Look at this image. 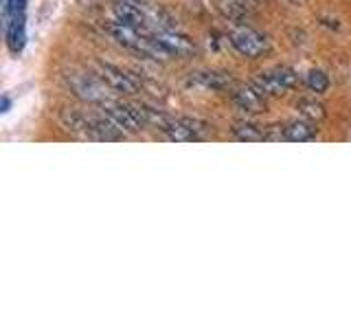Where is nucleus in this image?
<instances>
[{"instance_id": "dca6fc26", "label": "nucleus", "mask_w": 351, "mask_h": 329, "mask_svg": "<svg viewBox=\"0 0 351 329\" xmlns=\"http://www.w3.org/2000/svg\"><path fill=\"white\" fill-rule=\"evenodd\" d=\"M288 3H292V5H301L303 0H288Z\"/></svg>"}, {"instance_id": "20e7f679", "label": "nucleus", "mask_w": 351, "mask_h": 329, "mask_svg": "<svg viewBox=\"0 0 351 329\" xmlns=\"http://www.w3.org/2000/svg\"><path fill=\"white\" fill-rule=\"evenodd\" d=\"M296 84V73L288 66H274L257 75L255 88L261 95H283Z\"/></svg>"}, {"instance_id": "0eeeda50", "label": "nucleus", "mask_w": 351, "mask_h": 329, "mask_svg": "<svg viewBox=\"0 0 351 329\" xmlns=\"http://www.w3.org/2000/svg\"><path fill=\"white\" fill-rule=\"evenodd\" d=\"M5 38H7V47L11 53H22L27 44V18L25 14H16L5 18Z\"/></svg>"}, {"instance_id": "423d86ee", "label": "nucleus", "mask_w": 351, "mask_h": 329, "mask_svg": "<svg viewBox=\"0 0 351 329\" xmlns=\"http://www.w3.org/2000/svg\"><path fill=\"white\" fill-rule=\"evenodd\" d=\"M97 69H99L97 77L101 82H106L110 88H112V90L123 93V95H134V93H138V84L132 80L130 75H125L121 69H117V66H112V64H99Z\"/></svg>"}, {"instance_id": "9b49d317", "label": "nucleus", "mask_w": 351, "mask_h": 329, "mask_svg": "<svg viewBox=\"0 0 351 329\" xmlns=\"http://www.w3.org/2000/svg\"><path fill=\"white\" fill-rule=\"evenodd\" d=\"M195 80L206 88H213V90H224L230 84V77L219 75V73H195Z\"/></svg>"}, {"instance_id": "f3484780", "label": "nucleus", "mask_w": 351, "mask_h": 329, "mask_svg": "<svg viewBox=\"0 0 351 329\" xmlns=\"http://www.w3.org/2000/svg\"><path fill=\"white\" fill-rule=\"evenodd\" d=\"M141 3H143V0H141Z\"/></svg>"}, {"instance_id": "f03ea898", "label": "nucleus", "mask_w": 351, "mask_h": 329, "mask_svg": "<svg viewBox=\"0 0 351 329\" xmlns=\"http://www.w3.org/2000/svg\"><path fill=\"white\" fill-rule=\"evenodd\" d=\"M101 112L112 121V123L119 127V130H123V132H141L143 127H145L149 121H147V114H145V108H141V106H130L125 101H121V99L117 97H110L106 99L104 103H99L97 106Z\"/></svg>"}, {"instance_id": "9d476101", "label": "nucleus", "mask_w": 351, "mask_h": 329, "mask_svg": "<svg viewBox=\"0 0 351 329\" xmlns=\"http://www.w3.org/2000/svg\"><path fill=\"white\" fill-rule=\"evenodd\" d=\"M233 136L237 141H246V143H259V141H266V132H261L259 127H255L252 123H235L233 127Z\"/></svg>"}, {"instance_id": "1a4fd4ad", "label": "nucleus", "mask_w": 351, "mask_h": 329, "mask_svg": "<svg viewBox=\"0 0 351 329\" xmlns=\"http://www.w3.org/2000/svg\"><path fill=\"white\" fill-rule=\"evenodd\" d=\"M235 103L241 110H246V112H261V108L266 106V101H263V95L257 90L255 86L244 88V90H237L235 93Z\"/></svg>"}, {"instance_id": "f257e3e1", "label": "nucleus", "mask_w": 351, "mask_h": 329, "mask_svg": "<svg viewBox=\"0 0 351 329\" xmlns=\"http://www.w3.org/2000/svg\"><path fill=\"white\" fill-rule=\"evenodd\" d=\"M60 123L66 132L80 136L84 141H123L125 132L119 130L104 112H82V110L66 108L60 112Z\"/></svg>"}, {"instance_id": "6e6552de", "label": "nucleus", "mask_w": 351, "mask_h": 329, "mask_svg": "<svg viewBox=\"0 0 351 329\" xmlns=\"http://www.w3.org/2000/svg\"><path fill=\"white\" fill-rule=\"evenodd\" d=\"M283 134H285V141L307 143L316 138V127L312 123H307V121H292V123L283 127Z\"/></svg>"}, {"instance_id": "ddd939ff", "label": "nucleus", "mask_w": 351, "mask_h": 329, "mask_svg": "<svg viewBox=\"0 0 351 329\" xmlns=\"http://www.w3.org/2000/svg\"><path fill=\"white\" fill-rule=\"evenodd\" d=\"M296 108H299V110H301V114H303L305 119H310V121H321V119L325 117L323 106H321V103H316V101H312V99H301V101L296 103Z\"/></svg>"}, {"instance_id": "4468645a", "label": "nucleus", "mask_w": 351, "mask_h": 329, "mask_svg": "<svg viewBox=\"0 0 351 329\" xmlns=\"http://www.w3.org/2000/svg\"><path fill=\"white\" fill-rule=\"evenodd\" d=\"M3 18L16 16V14H25L27 9V0H3Z\"/></svg>"}, {"instance_id": "39448f33", "label": "nucleus", "mask_w": 351, "mask_h": 329, "mask_svg": "<svg viewBox=\"0 0 351 329\" xmlns=\"http://www.w3.org/2000/svg\"><path fill=\"white\" fill-rule=\"evenodd\" d=\"M69 84L73 86V90L77 97L86 99L95 106L104 103L106 99L112 97V88H110L106 82L99 80L97 75H69Z\"/></svg>"}, {"instance_id": "f8f14e48", "label": "nucleus", "mask_w": 351, "mask_h": 329, "mask_svg": "<svg viewBox=\"0 0 351 329\" xmlns=\"http://www.w3.org/2000/svg\"><path fill=\"white\" fill-rule=\"evenodd\" d=\"M305 84H307V88H310L312 93L323 95L329 88V77L323 71H310L305 75Z\"/></svg>"}, {"instance_id": "7ed1b4c3", "label": "nucleus", "mask_w": 351, "mask_h": 329, "mask_svg": "<svg viewBox=\"0 0 351 329\" xmlns=\"http://www.w3.org/2000/svg\"><path fill=\"white\" fill-rule=\"evenodd\" d=\"M230 44H233V49L241 58H248V60H257L270 49L268 38L250 27H239L235 31H230Z\"/></svg>"}, {"instance_id": "2eb2a0df", "label": "nucleus", "mask_w": 351, "mask_h": 329, "mask_svg": "<svg viewBox=\"0 0 351 329\" xmlns=\"http://www.w3.org/2000/svg\"><path fill=\"white\" fill-rule=\"evenodd\" d=\"M7 110H9V99L5 97V99H3V112H7Z\"/></svg>"}]
</instances>
